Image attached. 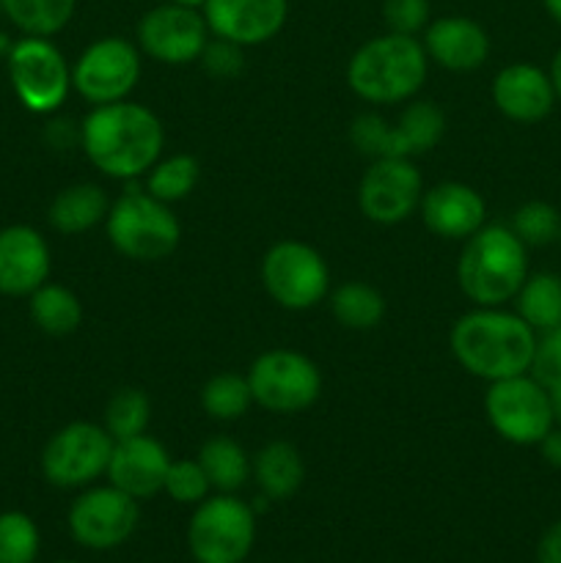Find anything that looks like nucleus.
Instances as JSON below:
<instances>
[{
  "instance_id": "obj_1",
  "label": "nucleus",
  "mask_w": 561,
  "mask_h": 563,
  "mask_svg": "<svg viewBox=\"0 0 561 563\" xmlns=\"http://www.w3.org/2000/svg\"><path fill=\"white\" fill-rule=\"evenodd\" d=\"M80 146L88 163L110 179L135 181L148 174L165 146L163 121L146 104H94L80 124Z\"/></svg>"
},
{
  "instance_id": "obj_2",
  "label": "nucleus",
  "mask_w": 561,
  "mask_h": 563,
  "mask_svg": "<svg viewBox=\"0 0 561 563\" xmlns=\"http://www.w3.org/2000/svg\"><path fill=\"white\" fill-rule=\"evenodd\" d=\"M449 346L454 361L471 377L495 383L531 372L537 333L517 311H506L504 306H476L451 324Z\"/></svg>"
},
{
  "instance_id": "obj_3",
  "label": "nucleus",
  "mask_w": 561,
  "mask_h": 563,
  "mask_svg": "<svg viewBox=\"0 0 561 563\" xmlns=\"http://www.w3.org/2000/svg\"><path fill=\"white\" fill-rule=\"evenodd\" d=\"M429 58L416 36L383 33L352 53L346 64V86L355 97L372 104L407 102L427 80Z\"/></svg>"
},
{
  "instance_id": "obj_4",
  "label": "nucleus",
  "mask_w": 561,
  "mask_h": 563,
  "mask_svg": "<svg viewBox=\"0 0 561 563\" xmlns=\"http://www.w3.org/2000/svg\"><path fill=\"white\" fill-rule=\"evenodd\" d=\"M528 278V247L509 225H487L468 236L457 258V284L476 306L515 300Z\"/></svg>"
},
{
  "instance_id": "obj_5",
  "label": "nucleus",
  "mask_w": 561,
  "mask_h": 563,
  "mask_svg": "<svg viewBox=\"0 0 561 563\" xmlns=\"http://www.w3.org/2000/svg\"><path fill=\"white\" fill-rule=\"evenodd\" d=\"M108 240L132 262H163L179 247L182 225L170 203L148 196L146 187L130 185L108 209Z\"/></svg>"
},
{
  "instance_id": "obj_6",
  "label": "nucleus",
  "mask_w": 561,
  "mask_h": 563,
  "mask_svg": "<svg viewBox=\"0 0 561 563\" xmlns=\"http://www.w3.org/2000/svg\"><path fill=\"white\" fill-rule=\"evenodd\" d=\"M256 544V511L237 495L218 493L193 509L187 550L196 563H242Z\"/></svg>"
},
{
  "instance_id": "obj_7",
  "label": "nucleus",
  "mask_w": 561,
  "mask_h": 563,
  "mask_svg": "<svg viewBox=\"0 0 561 563\" xmlns=\"http://www.w3.org/2000/svg\"><path fill=\"white\" fill-rule=\"evenodd\" d=\"M446 132V115L435 102H413L391 124L380 113H361L350 126L352 146L372 159H413L440 143Z\"/></svg>"
},
{
  "instance_id": "obj_8",
  "label": "nucleus",
  "mask_w": 561,
  "mask_h": 563,
  "mask_svg": "<svg viewBox=\"0 0 561 563\" xmlns=\"http://www.w3.org/2000/svg\"><path fill=\"white\" fill-rule=\"evenodd\" d=\"M253 405L278 416H292L317 405L322 394V372L308 355L297 350H267L248 368Z\"/></svg>"
},
{
  "instance_id": "obj_9",
  "label": "nucleus",
  "mask_w": 561,
  "mask_h": 563,
  "mask_svg": "<svg viewBox=\"0 0 561 563\" xmlns=\"http://www.w3.org/2000/svg\"><path fill=\"white\" fill-rule=\"evenodd\" d=\"M9 80L22 108L36 115L55 113L72 91V66L47 36L16 38L6 55Z\"/></svg>"
},
{
  "instance_id": "obj_10",
  "label": "nucleus",
  "mask_w": 561,
  "mask_h": 563,
  "mask_svg": "<svg viewBox=\"0 0 561 563\" xmlns=\"http://www.w3.org/2000/svg\"><path fill=\"white\" fill-rule=\"evenodd\" d=\"M484 412L493 432L512 445H539L556 427L548 388L531 374L487 383Z\"/></svg>"
},
{
  "instance_id": "obj_11",
  "label": "nucleus",
  "mask_w": 561,
  "mask_h": 563,
  "mask_svg": "<svg viewBox=\"0 0 561 563\" xmlns=\"http://www.w3.org/2000/svg\"><path fill=\"white\" fill-rule=\"evenodd\" d=\"M262 284L286 311H308L328 297L330 269L317 247L300 240H280L264 253Z\"/></svg>"
},
{
  "instance_id": "obj_12",
  "label": "nucleus",
  "mask_w": 561,
  "mask_h": 563,
  "mask_svg": "<svg viewBox=\"0 0 561 563\" xmlns=\"http://www.w3.org/2000/svg\"><path fill=\"white\" fill-rule=\"evenodd\" d=\"M113 443L108 429L91 421L66 423L42 449V473L53 487L82 489L108 473Z\"/></svg>"
},
{
  "instance_id": "obj_13",
  "label": "nucleus",
  "mask_w": 561,
  "mask_h": 563,
  "mask_svg": "<svg viewBox=\"0 0 561 563\" xmlns=\"http://www.w3.org/2000/svg\"><path fill=\"white\" fill-rule=\"evenodd\" d=\"M141 80V49L121 36L88 44L72 66V88L91 104L121 102Z\"/></svg>"
},
{
  "instance_id": "obj_14",
  "label": "nucleus",
  "mask_w": 561,
  "mask_h": 563,
  "mask_svg": "<svg viewBox=\"0 0 561 563\" xmlns=\"http://www.w3.org/2000/svg\"><path fill=\"white\" fill-rule=\"evenodd\" d=\"M141 522L138 500L119 487H88L72 500L66 526L72 539L86 550H116L135 533Z\"/></svg>"
},
{
  "instance_id": "obj_15",
  "label": "nucleus",
  "mask_w": 561,
  "mask_h": 563,
  "mask_svg": "<svg viewBox=\"0 0 561 563\" xmlns=\"http://www.w3.org/2000/svg\"><path fill=\"white\" fill-rule=\"evenodd\" d=\"M209 27L201 9L163 3L148 9L138 22V49L157 64L185 66L201 58L209 42Z\"/></svg>"
},
{
  "instance_id": "obj_16",
  "label": "nucleus",
  "mask_w": 561,
  "mask_h": 563,
  "mask_svg": "<svg viewBox=\"0 0 561 563\" xmlns=\"http://www.w3.org/2000/svg\"><path fill=\"white\" fill-rule=\"evenodd\" d=\"M424 181L413 159H372L358 185V209L377 225H399L418 209Z\"/></svg>"
},
{
  "instance_id": "obj_17",
  "label": "nucleus",
  "mask_w": 561,
  "mask_h": 563,
  "mask_svg": "<svg viewBox=\"0 0 561 563\" xmlns=\"http://www.w3.org/2000/svg\"><path fill=\"white\" fill-rule=\"evenodd\" d=\"M201 14L212 36L256 47L278 36L286 25L289 0H207Z\"/></svg>"
},
{
  "instance_id": "obj_18",
  "label": "nucleus",
  "mask_w": 561,
  "mask_h": 563,
  "mask_svg": "<svg viewBox=\"0 0 561 563\" xmlns=\"http://www.w3.org/2000/svg\"><path fill=\"white\" fill-rule=\"evenodd\" d=\"M490 97H493L498 113L515 124H539L556 108V91L548 69L528 64V60H515V64L504 66L493 77Z\"/></svg>"
},
{
  "instance_id": "obj_19",
  "label": "nucleus",
  "mask_w": 561,
  "mask_h": 563,
  "mask_svg": "<svg viewBox=\"0 0 561 563\" xmlns=\"http://www.w3.org/2000/svg\"><path fill=\"white\" fill-rule=\"evenodd\" d=\"M168 467L170 456L165 445L148 434H138V438L116 440L105 476L108 484L119 487L130 498L146 500L163 493Z\"/></svg>"
},
{
  "instance_id": "obj_20",
  "label": "nucleus",
  "mask_w": 561,
  "mask_h": 563,
  "mask_svg": "<svg viewBox=\"0 0 561 563\" xmlns=\"http://www.w3.org/2000/svg\"><path fill=\"white\" fill-rule=\"evenodd\" d=\"M421 220L427 231L440 240H462L476 234L487 220V203L476 187L465 181H440V185L424 190Z\"/></svg>"
},
{
  "instance_id": "obj_21",
  "label": "nucleus",
  "mask_w": 561,
  "mask_h": 563,
  "mask_svg": "<svg viewBox=\"0 0 561 563\" xmlns=\"http://www.w3.org/2000/svg\"><path fill=\"white\" fill-rule=\"evenodd\" d=\"M50 245L31 225L0 229V295L31 297L50 278Z\"/></svg>"
},
{
  "instance_id": "obj_22",
  "label": "nucleus",
  "mask_w": 561,
  "mask_h": 563,
  "mask_svg": "<svg viewBox=\"0 0 561 563\" xmlns=\"http://www.w3.org/2000/svg\"><path fill=\"white\" fill-rule=\"evenodd\" d=\"M427 58L440 69L473 71L484 66L490 55V36L476 20L462 14L438 16L424 27L421 38Z\"/></svg>"
},
{
  "instance_id": "obj_23",
  "label": "nucleus",
  "mask_w": 561,
  "mask_h": 563,
  "mask_svg": "<svg viewBox=\"0 0 561 563\" xmlns=\"http://www.w3.org/2000/svg\"><path fill=\"white\" fill-rule=\"evenodd\" d=\"M253 482L267 500H286L306 482V462L286 440H273L253 456Z\"/></svg>"
},
{
  "instance_id": "obj_24",
  "label": "nucleus",
  "mask_w": 561,
  "mask_h": 563,
  "mask_svg": "<svg viewBox=\"0 0 561 563\" xmlns=\"http://www.w3.org/2000/svg\"><path fill=\"white\" fill-rule=\"evenodd\" d=\"M110 201L105 190L91 181H80V185H69L53 198L50 203L47 220L58 234H82L91 231L94 225L105 223L108 218Z\"/></svg>"
},
{
  "instance_id": "obj_25",
  "label": "nucleus",
  "mask_w": 561,
  "mask_h": 563,
  "mask_svg": "<svg viewBox=\"0 0 561 563\" xmlns=\"http://www.w3.org/2000/svg\"><path fill=\"white\" fill-rule=\"evenodd\" d=\"M207 473L209 484L215 493L234 495L248 484L253 473V460L237 440L231 438H212L201 445L196 456Z\"/></svg>"
},
{
  "instance_id": "obj_26",
  "label": "nucleus",
  "mask_w": 561,
  "mask_h": 563,
  "mask_svg": "<svg viewBox=\"0 0 561 563\" xmlns=\"http://www.w3.org/2000/svg\"><path fill=\"white\" fill-rule=\"evenodd\" d=\"M33 324L47 335H69L82 324V302L61 284H42L28 297Z\"/></svg>"
},
{
  "instance_id": "obj_27",
  "label": "nucleus",
  "mask_w": 561,
  "mask_h": 563,
  "mask_svg": "<svg viewBox=\"0 0 561 563\" xmlns=\"http://www.w3.org/2000/svg\"><path fill=\"white\" fill-rule=\"evenodd\" d=\"M512 302L534 333H544L561 322V275L528 273Z\"/></svg>"
},
{
  "instance_id": "obj_28",
  "label": "nucleus",
  "mask_w": 561,
  "mask_h": 563,
  "mask_svg": "<svg viewBox=\"0 0 561 563\" xmlns=\"http://www.w3.org/2000/svg\"><path fill=\"white\" fill-rule=\"evenodd\" d=\"M330 313L346 330H374L385 319V297L363 280H346L330 295Z\"/></svg>"
},
{
  "instance_id": "obj_29",
  "label": "nucleus",
  "mask_w": 561,
  "mask_h": 563,
  "mask_svg": "<svg viewBox=\"0 0 561 563\" xmlns=\"http://www.w3.org/2000/svg\"><path fill=\"white\" fill-rule=\"evenodd\" d=\"M3 14L25 36H55L75 16L77 0H0Z\"/></svg>"
},
{
  "instance_id": "obj_30",
  "label": "nucleus",
  "mask_w": 561,
  "mask_h": 563,
  "mask_svg": "<svg viewBox=\"0 0 561 563\" xmlns=\"http://www.w3.org/2000/svg\"><path fill=\"white\" fill-rule=\"evenodd\" d=\"M198 181V159L193 154H170V157L157 159L148 168L146 187L148 196H154L163 203H176L193 192Z\"/></svg>"
},
{
  "instance_id": "obj_31",
  "label": "nucleus",
  "mask_w": 561,
  "mask_h": 563,
  "mask_svg": "<svg viewBox=\"0 0 561 563\" xmlns=\"http://www.w3.org/2000/svg\"><path fill=\"white\" fill-rule=\"evenodd\" d=\"M253 405L251 385L242 374H215L201 388V407L215 421H237L245 416Z\"/></svg>"
},
{
  "instance_id": "obj_32",
  "label": "nucleus",
  "mask_w": 561,
  "mask_h": 563,
  "mask_svg": "<svg viewBox=\"0 0 561 563\" xmlns=\"http://www.w3.org/2000/svg\"><path fill=\"white\" fill-rule=\"evenodd\" d=\"M148 421H152V401L141 388H121L110 396L105 407V423L113 440L138 438L146 434Z\"/></svg>"
},
{
  "instance_id": "obj_33",
  "label": "nucleus",
  "mask_w": 561,
  "mask_h": 563,
  "mask_svg": "<svg viewBox=\"0 0 561 563\" xmlns=\"http://www.w3.org/2000/svg\"><path fill=\"white\" fill-rule=\"evenodd\" d=\"M509 229L526 247H548L559 242L561 212L548 201H526L515 209Z\"/></svg>"
},
{
  "instance_id": "obj_34",
  "label": "nucleus",
  "mask_w": 561,
  "mask_h": 563,
  "mask_svg": "<svg viewBox=\"0 0 561 563\" xmlns=\"http://www.w3.org/2000/svg\"><path fill=\"white\" fill-rule=\"evenodd\" d=\"M42 550V533L25 511L0 515V563H36Z\"/></svg>"
},
{
  "instance_id": "obj_35",
  "label": "nucleus",
  "mask_w": 561,
  "mask_h": 563,
  "mask_svg": "<svg viewBox=\"0 0 561 563\" xmlns=\"http://www.w3.org/2000/svg\"><path fill=\"white\" fill-rule=\"evenodd\" d=\"M163 493L182 506H198L209 498L212 484L198 460H170Z\"/></svg>"
},
{
  "instance_id": "obj_36",
  "label": "nucleus",
  "mask_w": 561,
  "mask_h": 563,
  "mask_svg": "<svg viewBox=\"0 0 561 563\" xmlns=\"http://www.w3.org/2000/svg\"><path fill=\"white\" fill-rule=\"evenodd\" d=\"M383 22L391 33L416 36L432 22L429 0H383Z\"/></svg>"
},
{
  "instance_id": "obj_37",
  "label": "nucleus",
  "mask_w": 561,
  "mask_h": 563,
  "mask_svg": "<svg viewBox=\"0 0 561 563\" xmlns=\"http://www.w3.org/2000/svg\"><path fill=\"white\" fill-rule=\"evenodd\" d=\"M528 374L539 379L544 388L561 383V322L544 333H537V350H534V363Z\"/></svg>"
},
{
  "instance_id": "obj_38",
  "label": "nucleus",
  "mask_w": 561,
  "mask_h": 563,
  "mask_svg": "<svg viewBox=\"0 0 561 563\" xmlns=\"http://www.w3.org/2000/svg\"><path fill=\"white\" fill-rule=\"evenodd\" d=\"M201 66L207 75L220 77V80H229V77H237L245 66V47L229 42V38L209 36L207 47L201 53Z\"/></svg>"
},
{
  "instance_id": "obj_39",
  "label": "nucleus",
  "mask_w": 561,
  "mask_h": 563,
  "mask_svg": "<svg viewBox=\"0 0 561 563\" xmlns=\"http://www.w3.org/2000/svg\"><path fill=\"white\" fill-rule=\"evenodd\" d=\"M537 563H561V520H556L539 539Z\"/></svg>"
},
{
  "instance_id": "obj_40",
  "label": "nucleus",
  "mask_w": 561,
  "mask_h": 563,
  "mask_svg": "<svg viewBox=\"0 0 561 563\" xmlns=\"http://www.w3.org/2000/svg\"><path fill=\"white\" fill-rule=\"evenodd\" d=\"M539 456L548 462L550 467L561 471V427H553L542 440H539Z\"/></svg>"
},
{
  "instance_id": "obj_41",
  "label": "nucleus",
  "mask_w": 561,
  "mask_h": 563,
  "mask_svg": "<svg viewBox=\"0 0 561 563\" xmlns=\"http://www.w3.org/2000/svg\"><path fill=\"white\" fill-rule=\"evenodd\" d=\"M548 75H550V82H553L556 102L561 104V47L556 49L553 58H550V69H548Z\"/></svg>"
},
{
  "instance_id": "obj_42",
  "label": "nucleus",
  "mask_w": 561,
  "mask_h": 563,
  "mask_svg": "<svg viewBox=\"0 0 561 563\" xmlns=\"http://www.w3.org/2000/svg\"><path fill=\"white\" fill-rule=\"evenodd\" d=\"M548 399H550V412H553V423L556 427H561V383L550 385Z\"/></svg>"
},
{
  "instance_id": "obj_43",
  "label": "nucleus",
  "mask_w": 561,
  "mask_h": 563,
  "mask_svg": "<svg viewBox=\"0 0 561 563\" xmlns=\"http://www.w3.org/2000/svg\"><path fill=\"white\" fill-rule=\"evenodd\" d=\"M542 5H544V11L550 14V20L559 22L561 25V0H542Z\"/></svg>"
},
{
  "instance_id": "obj_44",
  "label": "nucleus",
  "mask_w": 561,
  "mask_h": 563,
  "mask_svg": "<svg viewBox=\"0 0 561 563\" xmlns=\"http://www.w3.org/2000/svg\"><path fill=\"white\" fill-rule=\"evenodd\" d=\"M11 47H14V42H11L6 33H0V55H3V58L11 53Z\"/></svg>"
},
{
  "instance_id": "obj_45",
  "label": "nucleus",
  "mask_w": 561,
  "mask_h": 563,
  "mask_svg": "<svg viewBox=\"0 0 561 563\" xmlns=\"http://www.w3.org/2000/svg\"><path fill=\"white\" fill-rule=\"evenodd\" d=\"M170 3H179V5H190V9H201L207 0H170Z\"/></svg>"
},
{
  "instance_id": "obj_46",
  "label": "nucleus",
  "mask_w": 561,
  "mask_h": 563,
  "mask_svg": "<svg viewBox=\"0 0 561 563\" xmlns=\"http://www.w3.org/2000/svg\"><path fill=\"white\" fill-rule=\"evenodd\" d=\"M55 563H80V561H55Z\"/></svg>"
},
{
  "instance_id": "obj_47",
  "label": "nucleus",
  "mask_w": 561,
  "mask_h": 563,
  "mask_svg": "<svg viewBox=\"0 0 561 563\" xmlns=\"http://www.w3.org/2000/svg\"><path fill=\"white\" fill-rule=\"evenodd\" d=\"M559 245H561V234H559Z\"/></svg>"
},
{
  "instance_id": "obj_48",
  "label": "nucleus",
  "mask_w": 561,
  "mask_h": 563,
  "mask_svg": "<svg viewBox=\"0 0 561 563\" xmlns=\"http://www.w3.org/2000/svg\"><path fill=\"white\" fill-rule=\"evenodd\" d=\"M0 11H3V9H0Z\"/></svg>"
}]
</instances>
